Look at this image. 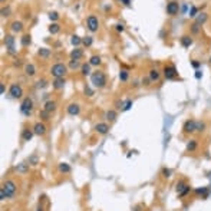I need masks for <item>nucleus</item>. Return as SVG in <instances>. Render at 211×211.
<instances>
[{
  "label": "nucleus",
  "mask_w": 211,
  "mask_h": 211,
  "mask_svg": "<svg viewBox=\"0 0 211 211\" xmlns=\"http://www.w3.org/2000/svg\"><path fill=\"white\" fill-rule=\"evenodd\" d=\"M29 164H30V165H36V164H38V157H36V155H32V157L29 158Z\"/></svg>",
  "instance_id": "obj_42"
},
{
  "label": "nucleus",
  "mask_w": 211,
  "mask_h": 211,
  "mask_svg": "<svg viewBox=\"0 0 211 211\" xmlns=\"http://www.w3.org/2000/svg\"><path fill=\"white\" fill-rule=\"evenodd\" d=\"M177 75H178V72H177L175 66L169 65V66H165V68H164V76H165L167 79H175Z\"/></svg>",
  "instance_id": "obj_6"
},
{
  "label": "nucleus",
  "mask_w": 211,
  "mask_h": 211,
  "mask_svg": "<svg viewBox=\"0 0 211 211\" xmlns=\"http://www.w3.org/2000/svg\"><path fill=\"white\" fill-rule=\"evenodd\" d=\"M5 43H6V48H7V52L10 53V55H15L16 53V50H15V38L13 36H6V39H5Z\"/></svg>",
  "instance_id": "obj_8"
},
{
  "label": "nucleus",
  "mask_w": 211,
  "mask_h": 211,
  "mask_svg": "<svg viewBox=\"0 0 211 211\" xmlns=\"http://www.w3.org/2000/svg\"><path fill=\"white\" fill-rule=\"evenodd\" d=\"M121 2H122V3L125 5V6H128V5L131 3V0H121Z\"/></svg>",
  "instance_id": "obj_53"
},
{
  "label": "nucleus",
  "mask_w": 211,
  "mask_h": 211,
  "mask_svg": "<svg viewBox=\"0 0 211 211\" xmlns=\"http://www.w3.org/2000/svg\"><path fill=\"white\" fill-rule=\"evenodd\" d=\"M49 17H50V20H58L59 19V15L56 12H50L49 13Z\"/></svg>",
  "instance_id": "obj_43"
},
{
  "label": "nucleus",
  "mask_w": 211,
  "mask_h": 211,
  "mask_svg": "<svg viewBox=\"0 0 211 211\" xmlns=\"http://www.w3.org/2000/svg\"><path fill=\"white\" fill-rule=\"evenodd\" d=\"M38 53H39L40 58H49V56H50V49H48V48H40Z\"/></svg>",
  "instance_id": "obj_23"
},
{
  "label": "nucleus",
  "mask_w": 211,
  "mask_h": 211,
  "mask_svg": "<svg viewBox=\"0 0 211 211\" xmlns=\"http://www.w3.org/2000/svg\"><path fill=\"white\" fill-rule=\"evenodd\" d=\"M43 109H45L46 112H49V114H50L52 111H55V109H56V102H55V100H48V102L45 103V108H43Z\"/></svg>",
  "instance_id": "obj_16"
},
{
  "label": "nucleus",
  "mask_w": 211,
  "mask_h": 211,
  "mask_svg": "<svg viewBox=\"0 0 211 211\" xmlns=\"http://www.w3.org/2000/svg\"><path fill=\"white\" fill-rule=\"evenodd\" d=\"M22 45H23V46H29V45H30V36H29V35H25V36L22 38Z\"/></svg>",
  "instance_id": "obj_36"
},
{
  "label": "nucleus",
  "mask_w": 211,
  "mask_h": 211,
  "mask_svg": "<svg viewBox=\"0 0 211 211\" xmlns=\"http://www.w3.org/2000/svg\"><path fill=\"white\" fill-rule=\"evenodd\" d=\"M9 12H10V9H9V7L2 9V16H9Z\"/></svg>",
  "instance_id": "obj_48"
},
{
  "label": "nucleus",
  "mask_w": 211,
  "mask_h": 211,
  "mask_svg": "<svg viewBox=\"0 0 211 211\" xmlns=\"http://www.w3.org/2000/svg\"><path fill=\"white\" fill-rule=\"evenodd\" d=\"M36 86H38V88H45V86H46V80H43V79L39 80V82L36 83Z\"/></svg>",
  "instance_id": "obj_46"
},
{
  "label": "nucleus",
  "mask_w": 211,
  "mask_h": 211,
  "mask_svg": "<svg viewBox=\"0 0 211 211\" xmlns=\"http://www.w3.org/2000/svg\"><path fill=\"white\" fill-rule=\"evenodd\" d=\"M197 12H198V9H197L195 6H191V10H190V16H191V17H195V16H197Z\"/></svg>",
  "instance_id": "obj_41"
},
{
  "label": "nucleus",
  "mask_w": 211,
  "mask_h": 211,
  "mask_svg": "<svg viewBox=\"0 0 211 211\" xmlns=\"http://www.w3.org/2000/svg\"><path fill=\"white\" fill-rule=\"evenodd\" d=\"M33 131L32 129H23V132H22V138H23V141H30L32 139V137H33Z\"/></svg>",
  "instance_id": "obj_19"
},
{
  "label": "nucleus",
  "mask_w": 211,
  "mask_h": 211,
  "mask_svg": "<svg viewBox=\"0 0 211 211\" xmlns=\"http://www.w3.org/2000/svg\"><path fill=\"white\" fill-rule=\"evenodd\" d=\"M59 171L60 172H70V167L66 162H62V164H59Z\"/></svg>",
  "instance_id": "obj_27"
},
{
  "label": "nucleus",
  "mask_w": 211,
  "mask_h": 211,
  "mask_svg": "<svg viewBox=\"0 0 211 211\" xmlns=\"http://www.w3.org/2000/svg\"><path fill=\"white\" fill-rule=\"evenodd\" d=\"M107 119L115 121V119H117V112H115V111H108V112H107Z\"/></svg>",
  "instance_id": "obj_31"
},
{
  "label": "nucleus",
  "mask_w": 211,
  "mask_h": 211,
  "mask_svg": "<svg viewBox=\"0 0 211 211\" xmlns=\"http://www.w3.org/2000/svg\"><path fill=\"white\" fill-rule=\"evenodd\" d=\"M201 76H202V73H201L200 70H197V72H195V78H197V79H200Z\"/></svg>",
  "instance_id": "obj_52"
},
{
  "label": "nucleus",
  "mask_w": 211,
  "mask_h": 211,
  "mask_svg": "<svg viewBox=\"0 0 211 211\" xmlns=\"http://www.w3.org/2000/svg\"><path fill=\"white\" fill-rule=\"evenodd\" d=\"M197 148V141L195 139H192V141H190L188 144H187V149L188 151H194Z\"/></svg>",
  "instance_id": "obj_32"
},
{
  "label": "nucleus",
  "mask_w": 211,
  "mask_h": 211,
  "mask_svg": "<svg viewBox=\"0 0 211 211\" xmlns=\"http://www.w3.org/2000/svg\"><path fill=\"white\" fill-rule=\"evenodd\" d=\"M119 79H121V80H127V79H128V72H127V70H121Z\"/></svg>",
  "instance_id": "obj_40"
},
{
  "label": "nucleus",
  "mask_w": 211,
  "mask_h": 211,
  "mask_svg": "<svg viewBox=\"0 0 211 211\" xmlns=\"http://www.w3.org/2000/svg\"><path fill=\"white\" fill-rule=\"evenodd\" d=\"M70 43H72L73 46H78V45H80V43H82V39H80L79 36L73 35V36H72V39H70Z\"/></svg>",
  "instance_id": "obj_28"
},
{
  "label": "nucleus",
  "mask_w": 211,
  "mask_h": 211,
  "mask_svg": "<svg viewBox=\"0 0 211 211\" xmlns=\"http://www.w3.org/2000/svg\"><path fill=\"white\" fill-rule=\"evenodd\" d=\"M86 26H88V29H89L90 32H96L98 27H99V20H98V17L93 16V15L89 16L88 20H86Z\"/></svg>",
  "instance_id": "obj_5"
},
{
  "label": "nucleus",
  "mask_w": 211,
  "mask_h": 211,
  "mask_svg": "<svg viewBox=\"0 0 211 211\" xmlns=\"http://www.w3.org/2000/svg\"><path fill=\"white\" fill-rule=\"evenodd\" d=\"M50 73H52L55 78H63L65 73H66V66H65L63 63H56V65L52 66Z\"/></svg>",
  "instance_id": "obj_3"
},
{
  "label": "nucleus",
  "mask_w": 211,
  "mask_h": 211,
  "mask_svg": "<svg viewBox=\"0 0 211 211\" xmlns=\"http://www.w3.org/2000/svg\"><path fill=\"white\" fill-rule=\"evenodd\" d=\"M162 175H164L165 178H169V177H171V169H168V168H164V169H162Z\"/></svg>",
  "instance_id": "obj_44"
},
{
  "label": "nucleus",
  "mask_w": 211,
  "mask_h": 211,
  "mask_svg": "<svg viewBox=\"0 0 211 211\" xmlns=\"http://www.w3.org/2000/svg\"><path fill=\"white\" fill-rule=\"evenodd\" d=\"M82 73H83L85 76L90 73V63H85V65H82Z\"/></svg>",
  "instance_id": "obj_30"
},
{
  "label": "nucleus",
  "mask_w": 211,
  "mask_h": 211,
  "mask_svg": "<svg viewBox=\"0 0 211 211\" xmlns=\"http://www.w3.org/2000/svg\"><path fill=\"white\" fill-rule=\"evenodd\" d=\"M181 45H182L184 48H190V46L192 45V39H191L190 36H187V35H185V36H182V38H181Z\"/></svg>",
  "instance_id": "obj_20"
},
{
  "label": "nucleus",
  "mask_w": 211,
  "mask_h": 211,
  "mask_svg": "<svg viewBox=\"0 0 211 211\" xmlns=\"http://www.w3.org/2000/svg\"><path fill=\"white\" fill-rule=\"evenodd\" d=\"M195 127H197V121L188 119V121H185V124H184V132H187V134L195 132Z\"/></svg>",
  "instance_id": "obj_10"
},
{
  "label": "nucleus",
  "mask_w": 211,
  "mask_h": 211,
  "mask_svg": "<svg viewBox=\"0 0 211 211\" xmlns=\"http://www.w3.org/2000/svg\"><path fill=\"white\" fill-rule=\"evenodd\" d=\"M178 10H180V5H178L177 2H169V3L167 5V13H168V15L174 16V15L178 13Z\"/></svg>",
  "instance_id": "obj_11"
},
{
  "label": "nucleus",
  "mask_w": 211,
  "mask_h": 211,
  "mask_svg": "<svg viewBox=\"0 0 211 211\" xmlns=\"http://www.w3.org/2000/svg\"><path fill=\"white\" fill-rule=\"evenodd\" d=\"M207 19H208V15H207V13H200V15L197 16V23H198V25H204V23L207 22Z\"/></svg>",
  "instance_id": "obj_22"
},
{
  "label": "nucleus",
  "mask_w": 211,
  "mask_h": 211,
  "mask_svg": "<svg viewBox=\"0 0 211 211\" xmlns=\"http://www.w3.org/2000/svg\"><path fill=\"white\" fill-rule=\"evenodd\" d=\"M117 30L122 32V30H124V25H117Z\"/></svg>",
  "instance_id": "obj_51"
},
{
  "label": "nucleus",
  "mask_w": 211,
  "mask_h": 211,
  "mask_svg": "<svg viewBox=\"0 0 211 211\" xmlns=\"http://www.w3.org/2000/svg\"><path fill=\"white\" fill-rule=\"evenodd\" d=\"M33 132H35L36 135H43V134L46 132V128H45V125H43L42 122H38V124L35 125V128H33Z\"/></svg>",
  "instance_id": "obj_15"
},
{
  "label": "nucleus",
  "mask_w": 211,
  "mask_h": 211,
  "mask_svg": "<svg viewBox=\"0 0 211 211\" xmlns=\"http://www.w3.org/2000/svg\"><path fill=\"white\" fill-rule=\"evenodd\" d=\"M83 56V50L82 49H73L72 52H70V58H72V60H79L80 58Z\"/></svg>",
  "instance_id": "obj_14"
},
{
  "label": "nucleus",
  "mask_w": 211,
  "mask_h": 211,
  "mask_svg": "<svg viewBox=\"0 0 211 211\" xmlns=\"http://www.w3.org/2000/svg\"><path fill=\"white\" fill-rule=\"evenodd\" d=\"M22 29H23L22 22H13L12 23V30L13 32H22Z\"/></svg>",
  "instance_id": "obj_24"
},
{
  "label": "nucleus",
  "mask_w": 211,
  "mask_h": 211,
  "mask_svg": "<svg viewBox=\"0 0 211 211\" xmlns=\"http://www.w3.org/2000/svg\"><path fill=\"white\" fill-rule=\"evenodd\" d=\"M190 185H187L185 182H178L177 184V192H178V195L180 197H184V195H187L188 192H190Z\"/></svg>",
  "instance_id": "obj_9"
},
{
  "label": "nucleus",
  "mask_w": 211,
  "mask_h": 211,
  "mask_svg": "<svg viewBox=\"0 0 211 211\" xmlns=\"http://www.w3.org/2000/svg\"><path fill=\"white\" fill-rule=\"evenodd\" d=\"M195 192H197V194H201V195L205 198V197L208 195V188H197Z\"/></svg>",
  "instance_id": "obj_34"
},
{
  "label": "nucleus",
  "mask_w": 211,
  "mask_h": 211,
  "mask_svg": "<svg viewBox=\"0 0 211 211\" xmlns=\"http://www.w3.org/2000/svg\"><path fill=\"white\" fill-rule=\"evenodd\" d=\"M79 112H80V108H79L78 103H70L68 107V114L69 115H78Z\"/></svg>",
  "instance_id": "obj_13"
},
{
  "label": "nucleus",
  "mask_w": 211,
  "mask_h": 211,
  "mask_svg": "<svg viewBox=\"0 0 211 211\" xmlns=\"http://www.w3.org/2000/svg\"><path fill=\"white\" fill-rule=\"evenodd\" d=\"M40 118H42V119H45V121H48V119H49V112H46V111L43 109V111H42V114H40Z\"/></svg>",
  "instance_id": "obj_45"
},
{
  "label": "nucleus",
  "mask_w": 211,
  "mask_h": 211,
  "mask_svg": "<svg viewBox=\"0 0 211 211\" xmlns=\"http://www.w3.org/2000/svg\"><path fill=\"white\" fill-rule=\"evenodd\" d=\"M59 30H60V26H59L58 23H52V25L49 26V32H50L52 35H56V33H59Z\"/></svg>",
  "instance_id": "obj_25"
},
{
  "label": "nucleus",
  "mask_w": 211,
  "mask_h": 211,
  "mask_svg": "<svg viewBox=\"0 0 211 211\" xmlns=\"http://www.w3.org/2000/svg\"><path fill=\"white\" fill-rule=\"evenodd\" d=\"M204 128H205V124L204 122H197V127H195V131L197 132H202Z\"/></svg>",
  "instance_id": "obj_37"
},
{
  "label": "nucleus",
  "mask_w": 211,
  "mask_h": 211,
  "mask_svg": "<svg viewBox=\"0 0 211 211\" xmlns=\"http://www.w3.org/2000/svg\"><path fill=\"white\" fill-rule=\"evenodd\" d=\"M90 80L93 83V86L96 88H103L105 83H107V78H105V75L102 72H95L90 75Z\"/></svg>",
  "instance_id": "obj_1"
},
{
  "label": "nucleus",
  "mask_w": 211,
  "mask_h": 211,
  "mask_svg": "<svg viewBox=\"0 0 211 211\" xmlns=\"http://www.w3.org/2000/svg\"><path fill=\"white\" fill-rule=\"evenodd\" d=\"M131 107H132V100H127L124 105H122V108H121V111H128V109H131Z\"/></svg>",
  "instance_id": "obj_35"
},
{
  "label": "nucleus",
  "mask_w": 211,
  "mask_h": 211,
  "mask_svg": "<svg viewBox=\"0 0 211 211\" xmlns=\"http://www.w3.org/2000/svg\"><path fill=\"white\" fill-rule=\"evenodd\" d=\"M92 42H93L92 36H86V38H83V39H82V43H83L85 46H90V45H92Z\"/></svg>",
  "instance_id": "obj_33"
},
{
  "label": "nucleus",
  "mask_w": 211,
  "mask_h": 211,
  "mask_svg": "<svg viewBox=\"0 0 211 211\" xmlns=\"http://www.w3.org/2000/svg\"><path fill=\"white\" fill-rule=\"evenodd\" d=\"M32 111H33V100L30 98H25L23 102H22V105H20V112L23 115L29 117L32 114Z\"/></svg>",
  "instance_id": "obj_2"
},
{
  "label": "nucleus",
  "mask_w": 211,
  "mask_h": 211,
  "mask_svg": "<svg viewBox=\"0 0 211 211\" xmlns=\"http://www.w3.org/2000/svg\"><path fill=\"white\" fill-rule=\"evenodd\" d=\"M65 86V79L63 78H55L53 80V88L55 89H62Z\"/></svg>",
  "instance_id": "obj_18"
},
{
  "label": "nucleus",
  "mask_w": 211,
  "mask_h": 211,
  "mask_svg": "<svg viewBox=\"0 0 211 211\" xmlns=\"http://www.w3.org/2000/svg\"><path fill=\"white\" fill-rule=\"evenodd\" d=\"M2 188L5 190V192H6L7 198H12V197L15 195V192H16V184H15V181H12V180L6 181V182L3 184V187H2Z\"/></svg>",
  "instance_id": "obj_4"
},
{
  "label": "nucleus",
  "mask_w": 211,
  "mask_h": 211,
  "mask_svg": "<svg viewBox=\"0 0 211 211\" xmlns=\"http://www.w3.org/2000/svg\"><path fill=\"white\" fill-rule=\"evenodd\" d=\"M69 68H70V69H76V68H79V60H70Z\"/></svg>",
  "instance_id": "obj_39"
},
{
  "label": "nucleus",
  "mask_w": 211,
  "mask_h": 211,
  "mask_svg": "<svg viewBox=\"0 0 211 211\" xmlns=\"http://www.w3.org/2000/svg\"><path fill=\"white\" fill-rule=\"evenodd\" d=\"M2 2H3V3H5V2H6V0H2Z\"/></svg>",
  "instance_id": "obj_56"
},
{
  "label": "nucleus",
  "mask_w": 211,
  "mask_h": 211,
  "mask_svg": "<svg viewBox=\"0 0 211 211\" xmlns=\"http://www.w3.org/2000/svg\"><path fill=\"white\" fill-rule=\"evenodd\" d=\"M36 211H43V208H42V205H38V208H36Z\"/></svg>",
  "instance_id": "obj_55"
},
{
  "label": "nucleus",
  "mask_w": 211,
  "mask_h": 211,
  "mask_svg": "<svg viewBox=\"0 0 211 211\" xmlns=\"http://www.w3.org/2000/svg\"><path fill=\"white\" fill-rule=\"evenodd\" d=\"M192 66H194V68H198V66H200V62H195V60H194V62H192Z\"/></svg>",
  "instance_id": "obj_54"
},
{
  "label": "nucleus",
  "mask_w": 211,
  "mask_h": 211,
  "mask_svg": "<svg viewBox=\"0 0 211 211\" xmlns=\"http://www.w3.org/2000/svg\"><path fill=\"white\" fill-rule=\"evenodd\" d=\"M25 72H26V75H29V76H33V75L36 73V69H35V65H32V63H29V65H26V68H25Z\"/></svg>",
  "instance_id": "obj_21"
},
{
  "label": "nucleus",
  "mask_w": 211,
  "mask_h": 211,
  "mask_svg": "<svg viewBox=\"0 0 211 211\" xmlns=\"http://www.w3.org/2000/svg\"><path fill=\"white\" fill-rule=\"evenodd\" d=\"M16 171L20 172V174H26V172L29 171V164H26V162H20V164H17Z\"/></svg>",
  "instance_id": "obj_17"
},
{
  "label": "nucleus",
  "mask_w": 211,
  "mask_h": 211,
  "mask_svg": "<svg viewBox=\"0 0 211 211\" xmlns=\"http://www.w3.org/2000/svg\"><path fill=\"white\" fill-rule=\"evenodd\" d=\"M149 78H151L152 80H158V79H159V72H158L157 69H151V70H149Z\"/></svg>",
  "instance_id": "obj_26"
},
{
  "label": "nucleus",
  "mask_w": 211,
  "mask_h": 211,
  "mask_svg": "<svg viewBox=\"0 0 211 211\" xmlns=\"http://www.w3.org/2000/svg\"><path fill=\"white\" fill-rule=\"evenodd\" d=\"M89 63H90L92 66H98V65L100 63V58H99V56H92L90 60H89Z\"/></svg>",
  "instance_id": "obj_29"
},
{
  "label": "nucleus",
  "mask_w": 211,
  "mask_h": 211,
  "mask_svg": "<svg viewBox=\"0 0 211 211\" xmlns=\"http://www.w3.org/2000/svg\"><path fill=\"white\" fill-rule=\"evenodd\" d=\"M5 198H7V195H6L5 190L2 188V190H0V200H5Z\"/></svg>",
  "instance_id": "obj_47"
},
{
  "label": "nucleus",
  "mask_w": 211,
  "mask_h": 211,
  "mask_svg": "<svg viewBox=\"0 0 211 211\" xmlns=\"http://www.w3.org/2000/svg\"><path fill=\"white\" fill-rule=\"evenodd\" d=\"M22 95H23L22 86H20L19 83H13V85L10 86V96L15 98V99H17V98H20Z\"/></svg>",
  "instance_id": "obj_7"
},
{
  "label": "nucleus",
  "mask_w": 211,
  "mask_h": 211,
  "mask_svg": "<svg viewBox=\"0 0 211 211\" xmlns=\"http://www.w3.org/2000/svg\"><path fill=\"white\" fill-rule=\"evenodd\" d=\"M191 32H192V33H198V32H200V25H198L197 22L191 26Z\"/></svg>",
  "instance_id": "obj_38"
},
{
  "label": "nucleus",
  "mask_w": 211,
  "mask_h": 211,
  "mask_svg": "<svg viewBox=\"0 0 211 211\" xmlns=\"http://www.w3.org/2000/svg\"><path fill=\"white\" fill-rule=\"evenodd\" d=\"M85 93H88V96H92V95H93V92H92V89H90V88H88V86L85 88Z\"/></svg>",
  "instance_id": "obj_49"
},
{
  "label": "nucleus",
  "mask_w": 211,
  "mask_h": 211,
  "mask_svg": "<svg viewBox=\"0 0 211 211\" xmlns=\"http://www.w3.org/2000/svg\"><path fill=\"white\" fill-rule=\"evenodd\" d=\"M95 131H96L98 134H102V135H105V134H108V131H109V127H108L107 124L100 122V124H96V125H95Z\"/></svg>",
  "instance_id": "obj_12"
},
{
  "label": "nucleus",
  "mask_w": 211,
  "mask_h": 211,
  "mask_svg": "<svg viewBox=\"0 0 211 211\" xmlns=\"http://www.w3.org/2000/svg\"><path fill=\"white\" fill-rule=\"evenodd\" d=\"M0 92H2V95L5 93V83H0Z\"/></svg>",
  "instance_id": "obj_50"
}]
</instances>
